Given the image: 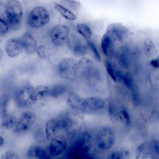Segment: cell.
Returning a JSON list of instances; mask_svg holds the SVG:
<instances>
[{"label":"cell","instance_id":"27","mask_svg":"<svg viewBox=\"0 0 159 159\" xmlns=\"http://www.w3.org/2000/svg\"><path fill=\"white\" fill-rule=\"evenodd\" d=\"M76 30L78 33L86 40L90 39L92 36L93 33L90 27L85 23H78L76 25Z\"/></svg>","mask_w":159,"mask_h":159},{"label":"cell","instance_id":"30","mask_svg":"<svg viewBox=\"0 0 159 159\" xmlns=\"http://www.w3.org/2000/svg\"><path fill=\"white\" fill-rule=\"evenodd\" d=\"M151 153L150 159H159V137H153L150 139Z\"/></svg>","mask_w":159,"mask_h":159},{"label":"cell","instance_id":"11","mask_svg":"<svg viewBox=\"0 0 159 159\" xmlns=\"http://www.w3.org/2000/svg\"><path fill=\"white\" fill-rule=\"evenodd\" d=\"M48 150L52 157L63 155L68 148V140L65 135L59 134L50 140Z\"/></svg>","mask_w":159,"mask_h":159},{"label":"cell","instance_id":"20","mask_svg":"<svg viewBox=\"0 0 159 159\" xmlns=\"http://www.w3.org/2000/svg\"><path fill=\"white\" fill-rule=\"evenodd\" d=\"M115 40L107 33H105L101 40V47L103 54L107 58H111L114 55Z\"/></svg>","mask_w":159,"mask_h":159},{"label":"cell","instance_id":"42","mask_svg":"<svg viewBox=\"0 0 159 159\" xmlns=\"http://www.w3.org/2000/svg\"><path fill=\"white\" fill-rule=\"evenodd\" d=\"M157 59H158V61H159V55H158V57Z\"/></svg>","mask_w":159,"mask_h":159},{"label":"cell","instance_id":"10","mask_svg":"<svg viewBox=\"0 0 159 159\" xmlns=\"http://www.w3.org/2000/svg\"><path fill=\"white\" fill-rule=\"evenodd\" d=\"M35 114L30 111L24 112L17 120L14 132L18 134H23L29 132L36 122Z\"/></svg>","mask_w":159,"mask_h":159},{"label":"cell","instance_id":"28","mask_svg":"<svg viewBox=\"0 0 159 159\" xmlns=\"http://www.w3.org/2000/svg\"><path fill=\"white\" fill-rule=\"evenodd\" d=\"M10 95L4 93L0 97V117H2L7 114V107L10 101Z\"/></svg>","mask_w":159,"mask_h":159},{"label":"cell","instance_id":"41","mask_svg":"<svg viewBox=\"0 0 159 159\" xmlns=\"http://www.w3.org/2000/svg\"><path fill=\"white\" fill-rule=\"evenodd\" d=\"M3 57V51L0 48V61H1V60L2 59Z\"/></svg>","mask_w":159,"mask_h":159},{"label":"cell","instance_id":"22","mask_svg":"<svg viewBox=\"0 0 159 159\" xmlns=\"http://www.w3.org/2000/svg\"><path fill=\"white\" fill-rule=\"evenodd\" d=\"M104 66L107 73L114 81H122L123 75L113 61L110 60H106L104 62Z\"/></svg>","mask_w":159,"mask_h":159},{"label":"cell","instance_id":"40","mask_svg":"<svg viewBox=\"0 0 159 159\" xmlns=\"http://www.w3.org/2000/svg\"><path fill=\"white\" fill-rule=\"evenodd\" d=\"M4 143V138L0 135V148L3 146Z\"/></svg>","mask_w":159,"mask_h":159},{"label":"cell","instance_id":"32","mask_svg":"<svg viewBox=\"0 0 159 159\" xmlns=\"http://www.w3.org/2000/svg\"><path fill=\"white\" fill-rule=\"evenodd\" d=\"M86 43L88 47V48L91 50V53H93V55L94 57V58L98 61H101V55L98 51V49L96 44L91 39L86 40Z\"/></svg>","mask_w":159,"mask_h":159},{"label":"cell","instance_id":"23","mask_svg":"<svg viewBox=\"0 0 159 159\" xmlns=\"http://www.w3.org/2000/svg\"><path fill=\"white\" fill-rule=\"evenodd\" d=\"M17 119L13 115L7 114L2 117H1L0 122L1 127L6 130H9L14 129L17 122Z\"/></svg>","mask_w":159,"mask_h":159},{"label":"cell","instance_id":"26","mask_svg":"<svg viewBox=\"0 0 159 159\" xmlns=\"http://www.w3.org/2000/svg\"><path fill=\"white\" fill-rule=\"evenodd\" d=\"M56 10L60 14V15L65 19L70 21L75 20L77 19V16L68 7L60 4H56L55 6Z\"/></svg>","mask_w":159,"mask_h":159},{"label":"cell","instance_id":"17","mask_svg":"<svg viewBox=\"0 0 159 159\" xmlns=\"http://www.w3.org/2000/svg\"><path fill=\"white\" fill-rule=\"evenodd\" d=\"M28 159H52L48 148H45L39 145H33L30 147L27 152Z\"/></svg>","mask_w":159,"mask_h":159},{"label":"cell","instance_id":"4","mask_svg":"<svg viewBox=\"0 0 159 159\" xmlns=\"http://www.w3.org/2000/svg\"><path fill=\"white\" fill-rule=\"evenodd\" d=\"M7 25L9 29L16 30L22 24L24 8L22 3L19 0H9L7 2Z\"/></svg>","mask_w":159,"mask_h":159},{"label":"cell","instance_id":"29","mask_svg":"<svg viewBox=\"0 0 159 159\" xmlns=\"http://www.w3.org/2000/svg\"><path fill=\"white\" fill-rule=\"evenodd\" d=\"M143 48L145 53L148 57H154L157 52V48L152 39L147 38L143 41Z\"/></svg>","mask_w":159,"mask_h":159},{"label":"cell","instance_id":"2","mask_svg":"<svg viewBox=\"0 0 159 159\" xmlns=\"http://www.w3.org/2000/svg\"><path fill=\"white\" fill-rule=\"evenodd\" d=\"M76 76L89 86L96 85L101 77L100 71L93 61L84 57L77 61Z\"/></svg>","mask_w":159,"mask_h":159},{"label":"cell","instance_id":"35","mask_svg":"<svg viewBox=\"0 0 159 159\" xmlns=\"http://www.w3.org/2000/svg\"><path fill=\"white\" fill-rule=\"evenodd\" d=\"M64 4L68 6L70 9L78 11L81 8V4L78 0H61Z\"/></svg>","mask_w":159,"mask_h":159},{"label":"cell","instance_id":"13","mask_svg":"<svg viewBox=\"0 0 159 159\" xmlns=\"http://www.w3.org/2000/svg\"><path fill=\"white\" fill-rule=\"evenodd\" d=\"M115 41H123L129 34L128 29L119 22H114L110 24L106 29V32Z\"/></svg>","mask_w":159,"mask_h":159},{"label":"cell","instance_id":"1","mask_svg":"<svg viewBox=\"0 0 159 159\" xmlns=\"http://www.w3.org/2000/svg\"><path fill=\"white\" fill-rule=\"evenodd\" d=\"M117 134L114 128L110 125L101 127L94 134V149L98 153H108L116 144Z\"/></svg>","mask_w":159,"mask_h":159},{"label":"cell","instance_id":"24","mask_svg":"<svg viewBox=\"0 0 159 159\" xmlns=\"http://www.w3.org/2000/svg\"><path fill=\"white\" fill-rule=\"evenodd\" d=\"M83 98L78 94L72 92L70 93L66 99V104L70 108L80 110Z\"/></svg>","mask_w":159,"mask_h":159},{"label":"cell","instance_id":"3","mask_svg":"<svg viewBox=\"0 0 159 159\" xmlns=\"http://www.w3.org/2000/svg\"><path fill=\"white\" fill-rule=\"evenodd\" d=\"M81 124L73 139V151L76 153L88 154L94 148V135Z\"/></svg>","mask_w":159,"mask_h":159},{"label":"cell","instance_id":"39","mask_svg":"<svg viewBox=\"0 0 159 159\" xmlns=\"http://www.w3.org/2000/svg\"><path fill=\"white\" fill-rule=\"evenodd\" d=\"M151 64L153 66L157 68L159 66V61H158V59H155V60H153L151 61Z\"/></svg>","mask_w":159,"mask_h":159},{"label":"cell","instance_id":"21","mask_svg":"<svg viewBox=\"0 0 159 159\" xmlns=\"http://www.w3.org/2000/svg\"><path fill=\"white\" fill-rule=\"evenodd\" d=\"M132 153L129 148L120 147L108 152L106 159H132Z\"/></svg>","mask_w":159,"mask_h":159},{"label":"cell","instance_id":"31","mask_svg":"<svg viewBox=\"0 0 159 159\" xmlns=\"http://www.w3.org/2000/svg\"><path fill=\"white\" fill-rule=\"evenodd\" d=\"M122 81H123L125 86L132 92V94L137 93L134 80L129 73H125L123 75Z\"/></svg>","mask_w":159,"mask_h":159},{"label":"cell","instance_id":"5","mask_svg":"<svg viewBox=\"0 0 159 159\" xmlns=\"http://www.w3.org/2000/svg\"><path fill=\"white\" fill-rule=\"evenodd\" d=\"M50 20L48 10L42 6H37L32 9L27 16V24L32 29H39L47 25Z\"/></svg>","mask_w":159,"mask_h":159},{"label":"cell","instance_id":"34","mask_svg":"<svg viewBox=\"0 0 159 159\" xmlns=\"http://www.w3.org/2000/svg\"><path fill=\"white\" fill-rule=\"evenodd\" d=\"M0 20L7 24V4L4 2L0 1Z\"/></svg>","mask_w":159,"mask_h":159},{"label":"cell","instance_id":"9","mask_svg":"<svg viewBox=\"0 0 159 159\" xmlns=\"http://www.w3.org/2000/svg\"><path fill=\"white\" fill-rule=\"evenodd\" d=\"M106 106L105 100L97 96L83 98L80 111L84 114H94L103 110Z\"/></svg>","mask_w":159,"mask_h":159},{"label":"cell","instance_id":"16","mask_svg":"<svg viewBox=\"0 0 159 159\" xmlns=\"http://www.w3.org/2000/svg\"><path fill=\"white\" fill-rule=\"evenodd\" d=\"M4 50L7 56L11 58L19 56L23 51L20 39L14 37L8 39L5 43Z\"/></svg>","mask_w":159,"mask_h":159},{"label":"cell","instance_id":"37","mask_svg":"<svg viewBox=\"0 0 159 159\" xmlns=\"http://www.w3.org/2000/svg\"><path fill=\"white\" fill-rule=\"evenodd\" d=\"M0 159H20V157L16 152L12 150H7L1 155Z\"/></svg>","mask_w":159,"mask_h":159},{"label":"cell","instance_id":"14","mask_svg":"<svg viewBox=\"0 0 159 159\" xmlns=\"http://www.w3.org/2000/svg\"><path fill=\"white\" fill-rule=\"evenodd\" d=\"M60 132H62V127L59 117L51 118L46 122L45 134L47 140H52Z\"/></svg>","mask_w":159,"mask_h":159},{"label":"cell","instance_id":"12","mask_svg":"<svg viewBox=\"0 0 159 159\" xmlns=\"http://www.w3.org/2000/svg\"><path fill=\"white\" fill-rule=\"evenodd\" d=\"M66 45L76 57L82 58L88 53V47L86 43L76 35L70 37Z\"/></svg>","mask_w":159,"mask_h":159},{"label":"cell","instance_id":"18","mask_svg":"<svg viewBox=\"0 0 159 159\" xmlns=\"http://www.w3.org/2000/svg\"><path fill=\"white\" fill-rule=\"evenodd\" d=\"M151 147L150 140H145L140 142L135 148L134 159H150Z\"/></svg>","mask_w":159,"mask_h":159},{"label":"cell","instance_id":"7","mask_svg":"<svg viewBox=\"0 0 159 159\" xmlns=\"http://www.w3.org/2000/svg\"><path fill=\"white\" fill-rule=\"evenodd\" d=\"M49 37L53 46L61 47L66 45L70 37V29L63 24L54 25L50 30Z\"/></svg>","mask_w":159,"mask_h":159},{"label":"cell","instance_id":"33","mask_svg":"<svg viewBox=\"0 0 159 159\" xmlns=\"http://www.w3.org/2000/svg\"><path fill=\"white\" fill-rule=\"evenodd\" d=\"M147 120L149 124L152 125L159 123V110H152L147 117Z\"/></svg>","mask_w":159,"mask_h":159},{"label":"cell","instance_id":"15","mask_svg":"<svg viewBox=\"0 0 159 159\" xmlns=\"http://www.w3.org/2000/svg\"><path fill=\"white\" fill-rule=\"evenodd\" d=\"M23 50L27 54H34L37 49V42L34 35L30 32H25L20 38Z\"/></svg>","mask_w":159,"mask_h":159},{"label":"cell","instance_id":"36","mask_svg":"<svg viewBox=\"0 0 159 159\" xmlns=\"http://www.w3.org/2000/svg\"><path fill=\"white\" fill-rule=\"evenodd\" d=\"M9 30L7 24L0 20V43H1Z\"/></svg>","mask_w":159,"mask_h":159},{"label":"cell","instance_id":"25","mask_svg":"<svg viewBox=\"0 0 159 159\" xmlns=\"http://www.w3.org/2000/svg\"><path fill=\"white\" fill-rule=\"evenodd\" d=\"M67 91V86L62 83H56L50 87V98L57 99L64 95Z\"/></svg>","mask_w":159,"mask_h":159},{"label":"cell","instance_id":"19","mask_svg":"<svg viewBox=\"0 0 159 159\" xmlns=\"http://www.w3.org/2000/svg\"><path fill=\"white\" fill-rule=\"evenodd\" d=\"M50 98V87L45 84H40L34 88V103L37 104H43Z\"/></svg>","mask_w":159,"mask_h":159},{"label":"cell","instance_id":"38","mask_svg":"<svg viewBox=\"0 0 159 159\" xmlns=\"http://www.w3.org/2000/svg\"><path fill=\"white\" fill-rule=\"evenodd\" d=\"M38 56L42 59H44L47 57V50L45 48V47L44 45H40L37 47V51H36Z\"/></svg>","mask_w":159,"mask_h":159},{"label":"cell","instance_id":"8","mask_svg":"<svg viewBox=\"0 0 159 159\" xmlns=\"http://www.w3.org/2000/svg\"><path fill=\"white\" fill-rule=\"evenodd\" d=\"M77 61L70 57L62 59L57 65L58 75L63 78L68 80H75L76 76Z\"/></svg>","mask_w":159,"mask_h":159},{"label":"cell","instance_id":"6","mask_svg":"<svg viewBox=\"0 0 159 159\" xmlns=\"http://www.w3.org/2000/svg\"><path fill=\"white\" fill-rule=\"evenodd\" d=\"M34 88L30 84H25L15 93L14 99L17 106L21 108H27L34 104Z\"/></svg>","mask_w":159,"mask_h":159}]
</instances>
